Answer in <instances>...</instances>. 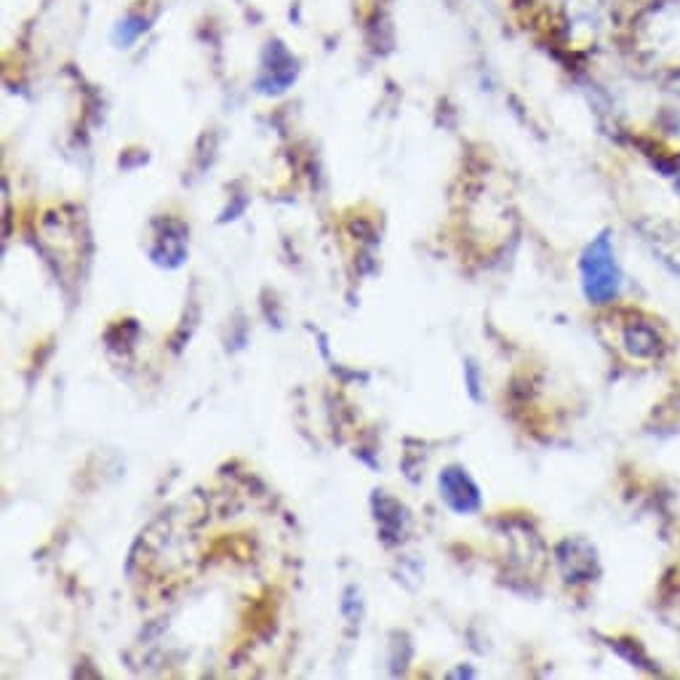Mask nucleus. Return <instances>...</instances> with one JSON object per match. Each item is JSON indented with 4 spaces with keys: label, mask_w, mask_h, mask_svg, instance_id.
Wrapping results in <instances>:
<instances>
[{
    "label": "nucleus",
    "mask_w": 680,
    "mask_h": 680,
    "mask_svg": "<svg viewBox=\"0 0 680 680\" xmlns=\"http://www.w3.org/2000/svg\"><path fill=\"white\" fill-rule=\"evenodd\" d=\"M579 272H582L584 296L592 304L614 302V296L619 294V286H622V272H619V264H616V254L608 232H600L598 238H592L590 246L584 248Z\"/></svg>",
    "instance_id": "1"
},
{
    "label": "nucleus",
    "mask_w": 680,
    "mask_h": 680,
    "mask_svg": "<svg viewBox=\"0 0 680 680\" xmlns=\"http://www.w3.org/2000/svg\"><path fill=\"white\" fill-rule=\"evenodd\" d=\"M438 486L443 502L454 512H459V515H470V512L480 510V491L464 467H456V464L446 467L440 472Z\"/></svg>",
    "instance_id": "2"
},
{
    "label": "nucleus",
    "mask_w": 680,
    "mask_h": 680,
    "mask_svg": "<svg viewBox=\"0 0 680 680\" xmlns=\"http://www.w3.org/2000/svg\"><path fill=\"white\" fill-rule=\"evenodd\" d=\"M152 259L158 264H168V267H179L187 256V230L184 224L166 219V230L160 232L152 246Z\"/></svg>",
    "instance_id": "3"
},
{
    "label": "nucleus",
    "mask_w": 680,
    "mask_h": 680,
    "mask_svg": "<svg viewBox=\"0 0 680 680\" xmlns=\"http://www.w3.org/2000/svg\"><path fill=\"white\" fill-rule=\"evenodd\" d=\"M374 510H376V523H379V531H382L384 542L387 544L400 542V539L406 536L408 520H411L408 518L406 507H403L400 502H395V499H390V496L376 494Z\"/></svg>",
    "instance_id": "4"
},
{
    "label": "nucleus",
    "mask_w": 680,
    "mask_h": 680,
    "mask_svg": "<svg viewBox=\"0 0 680 680\" xmlns=\"http://www.w3.org/2000/svg\"><path fill=\"white\" fill-rule=\"evenodd\" d=\"M584 542H563L558 550L560 566H563V576L568 582H587L592 574V566H595V550L587 547L584 555H579Z\"/></svg>",
    "instance_id": "5"
},
{
    "label": "nucleus",
    "mask_w": 680,
    "mask_h": 680,
    "mask_svg": "<svg viewBox=\"0 0 680 680\" xmlns=\"http://www.w3.org/2000/svg\"><path fill=\"white\" fill-rule=\"evenodd\" d=\"M624 347L630 350L632 358H656L662 350L659 334L646 323H635L624 331Z\"/></svg>",
    "instance_id": "6"
},
{
    "label": "nucleus",
    "mask_w": 680,
    "mask_h": 680,
    "mask_svg": "<svg viewBox=\"0 0 680 680\" xmlns=\"http://www.w3.org/2000/svg\"><path fill=\"white\" fill-rule=\"evenodd\" d=\"M147 30V22H142V19H126V22H120V27H118V40L123 43V46H128L131 40H136V35L139 32H144Z\"/></svg>",
    "instance_id": "7"
},
{
    "label": "nucleus",
    "mask_w": 680,
    "mask_h": 680,
    "mask_svg": "<svg viewBox=\"0 0 680 680\" xmlns=\"http://www.w3.org/2000/svg\"><path fill=\"white\" fill-rule=\"evenodd\" d=\"M464 376H467V384H470V395L475 400H480V376H478V366H475L472 360L464 366Z\"/></svg>",
    "instance_id": "8"
}]
</instances>
